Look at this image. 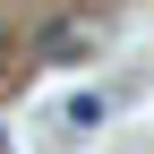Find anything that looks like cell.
Masks as SVG:
<instances>
[{
    "instance_id": "6da1fadb",
    "label": "cell",
    "mask_w": 154,
    "mask_h": 154,
    "mask_svg": "<svg viewBox=\"0 0 154 154\" xmlns=\"http://www.w3.org/2000/svg\"><path fill=\"white\" fill-rule=\"evenodd\" d=\"M86 51H94V17H51L34 34V60H51V69H77Z\"/></svg>"
},
{
    "instance_id": "7a4b0ae2",
    "label": "cell",
    "mask_w": 154,
    "mask_h": 154,
    "mask_svg": "<svg viewBox=\"0 0 154 154\" xmlns=\"http://www.w3.org/2000/svg\"><path fill=\"white\" fill-rule=\"evenodd\" d=\"M0 69H9V26H0Z\"/></svg>"
},
{
    "instance_id": "3957f363",
    "label": "cell",
    "mask_w": 154,
    "mask_h": 154,
    "mask_svg": "<svg viewBox=\"0 0 154 154\" xmlns=\"http://www.w3.org/2000/svg\"><path fill=\"white\" fill-rule=\"evenodd\" d=\"M0 146H9V128H0Z\"/></svg>"
}]
</instances>
